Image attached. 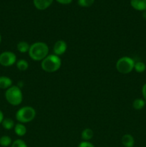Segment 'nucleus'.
I'll return each mask as SVG.
<instances>
[{"instance_id":"1","label":"nucleus","mask_w":146,"mask_h":147,"mask_svg":"<svg viewBox=\"0 0 146 147\" xmlns=\"http://www.w3.org/2000/svg\"><path fill=\"white\" fill-rule=\"evenodd\" d=\"M29 55L35 61H42L49 53V47L46 43L42 42H37L30 45L29 50Z\"/></svg>"},{"instance_id":"2","label":"nucleus","mask_w":146,"mask_h":147,"mask_svg":"<svg viewBox=\"0 0 146 147\" xmlns=\"http://www.w3.org/2000/svg\"><path fill=\"white\" fill-rule=\"evenodd\" d=\"M62 60L59 56L56 55H48L42 61L41 67L43 70L47 73H54L60 68Z\"/></svg>"},{"instance_id":"3","label":"nucleus","mask_w":146,"mask_h":147,"mask_svg":"<svg viewBox=\"0 0 146 147\" xmlns=\"http://www.w3.org/2000/svg\"><path fill=\"white\" fill-rule=\"evenodd\" d=\"M5 98L9 104L12 106H19L23 100V95L19 87L12 86L5 92Z\"/></svg>"},{"instance_id":"4","label":"nucleus","mask_w":146,"mask_h":147,"mask_svg":"<svg viewBox=\"0 0 146 147\" xmlns=\"http://www.w3.org/2000/svg\"><path fill=\"white\" fill-rule=\"evenodd\" d=\"M35 116L36 111L31 106H24L17 111L15 117L19 122L21 123H25L34 120Z\"/></svg>"},{"instance_id":"5","label":"nucleus","mask_w":146,"mask_h":147,"mask_svg":"<svg viewBox=\"0 0 146 147\" xmlns=\"http://www.w3.org/2000/svg\"><path fill=\"white\" fill-rule=\"evenodd\" d=\"M135 63L133 58L130 57H122L116 63V69L121 74H128L134 69Z\"/></svg>"},{"instance_id":"6","label":"nucleus","mask_w":146,"mask_h":147,"mask_svg":"<svg viewBox=\"0 0 146 147\" xmlns=\"http://www.w3.org/2000/svg\"><path fill=\"white\" fill-rule=\"evenodd\" d=\"M17 61V56L10 51L3 52L0 54V65L4 67H9L14 64Z\"/></svg>"},{"instance_id":"7","label":"nucleus","mask_w":146,"mask_h":147,"mask_svg":"<svg viewBox=\"0 0 146 147\" xmlns=\"http://www.w3.org/2000/svg\"><path fill=\"white\" fill-rule=\"evenodd\" d=\"M67 48V43L63 40H58L54 44V47H53V51H54V55L57 56L62 55L66 52Z\"/></svg>"},{"instance_id":"8","label":"nucleus","mask_w":146,"mask_h":147,"mask_svg":"<svg viewBox=\"0 0 146 147\" xmlns=\"http://www.w3.org/2000/svg\"><path fill=\"white\" fill-rule=\"evenodd\" d=\"M130 4L137 11H146V0H130Z\"/></svg>"},{"instance_id":"9","label":"nucleus","mask_w":146,"mask_h":147,"mask_svg":"<svg viewBox=\"0 0 146 147\" xmlns=\"http://www.w3.org/2000/svg\"><path fill=\"white\" fill-rule=\"evenodd\" d=\"M33 1L37 9L44 10L51 5L53 0H33Z\"/></svg>"},{"instance_id":"10","label":"nucleus","mask_w":146,"mask_h":147,"mask_svg":"<svg viewBox=\"0 0 146 147\" xmlns=\"http://www.w3.org/2000/svg\"><path fill=\"white\" fill-rule=\"evenodd\" d=\"M122 144L125 147H133L135 145V139L130 134H125L122 137Z\"/></svg>"},{"instance_id":"11","label":"nucleus","mask_w":146,"mask_h":147,"mask_svg":"<svg viewBox=\"0 0 146 147\" xmlns=\"http://www.w3.org/2000/svg\"><path fill=\"white\" fill-rule=\"evenodd\" d=\"M12 86V80L7 76H0V88L8 89Z\"/></svg>"},{"instance_id":"12","label":"nucleus","mask_w":146,"mask_h":147,"mask_svg":"<svg viewBox=\"0 0 146 147\" xmlns=\"http://www.w3.org/2000/svg\"><path fill=\"white\" fill-rule=\"evenodd\" d=\"M14 132L19 136H23L27 133V128L23 123H19L14 126Z\"/></svg>"},{"instance_id":"13","label":"nucleus","mask_w":146,"mask_h":147,"mask_svg":"<svg viewBox=\"0 0 146 147\" xmlns=\"http://www.w3.org/2000/svg\"><path fill=\"white\" fill-rule=\"evenodd\" d=\"M1 125H2L3 128L7 129V130H10V129H13L15 126L14 121L10 118H5V119H3Z\"/></svg>"},{"instance_id":"14","label":"nucleus","mask_w":146,"mask_h":147,"mask_svg":"<svg viewBox=\"0 0 146 147\" xmlns=\"http://www.w3.org/2000/svg\"><path fill=\"white\" fill-rule=\"evenodd\" d=\"M93 135H94V133H93L92 130L90 129H85L82 131V139L83 141H85V142H88L89 140L92 139Z\"/></svg>"},{"instance_id":"15","label":"nucleus","mask_w":146,"mask_h":147,"mask_svg":"<svg viewBox=\"0 0 146 147\" xmlns=\"http://www.w3.org/2000/svg\"><path fill=\"white\" fill-rule=\"evenodd\" d=\"M30 45L27 42L21 41L17 44V50L21 53H25L29 52Z\"/></svg>"},{"instance_id":"16","label":"nucleus","mask_w":146,"mask_h":147,"mask_svg":"<svg viewBox=\"0 0 146 147\" xmlns=\"http://www.w3.org/2000/svg\"><path fill=\"white\" fill-rule=\"evenodd\" d=\"M145 101L141 98L135 99L133 103V106L135 110H141L145 107Z\"/></svg>"},{"instance_id":"17","label":"nucleus","mask_w":146,"mask_h":147,"mask_svg":"<svg viewBox=\"0 0 146 147\" xmlns=\"http://www.w3.org/2000/svg\"><path fill=\"white\" fill-rule=\"evenodd\" d=\"M12 144L11 139L9 136H2L0 138V145L1 146L7 147Z\"/></svg>"},{"instance_id":"18","label":"nucleus","mask_w":146,"mask_h":147,"mask_svg":"<svg viewBox=\"0 0 146 147\" xmlns=\"http://www.w3.org/2000/svg\"><path fill=\"white\" fill-rule=\"evenodd\" d=\"M17 67L20 71H25L28 69L29 64L25 60H19L17 62Z\"/></svg>"},{"instance_id":"19","label":"nucleus","mask_w":146,"mask_h":147,"mask_svg":"<svg viewBox=\"0 0 146 147\" xmlns=\"http://www.w3.org/2000/svg\"><path fill=\"white\" fill-rule=\"evenodd\" d=\"M145 69L146 65L144 63H143V62H137V63H135L134 70H135L137 73H143V72L145 70Z\"/></svg>"},{"instance_id":"20","label":"nucleus","mask_w":146,"mask_h":147,"mask_svg":"<svg viewBox=\"0 0 146 147\" xmlns=\"http://www.w3.org/2000/svg\"><path fill=\"white\" fill-rule=\"evenodd\" d=\"M94 1V0H78L77 3L80 7H89L92 5Z\"/></svg>"},{"instance_id":"21","label":"nucleus","mask_w":146,"mask_h":147,"mask_svg":"<svg viewBox=\"0 0 146 147\" xmlns=\"http://www.w3.org/2000/svg\"><path fill=\"white\" fill-rule=\"evenodd\" d=\"M11 147H28L27 144L21 139H17L11 144Z\"/></svg>"},{"instance_id":"22","label":"nucleus","mask_w":146,"mask_h":147,"mask_svg":"<svg viewBox=\"0 0 146 147\" xmlns=\"http://www.w3.org/2000/svg\"><path fill=\"white\" fill-rule=\"evenodd\" d=\"M78 147H94V146L90 142L83 141V142H80V144L78 145Z\"/></svg>"},{"instance_id":"23","label":"nucleus","mask_w":146,"mask_h":147,"mask_svg":"<svg viewBox=\"0 0 146 147\" xmlns=\"http://www.w3.org/2000/svg\"><path fill=\"white\" fill-rule=\"evenodd\" d=\"M142 93H143V96L144 98L145 101L146 102V83L143 85V88H142Z\"/></svg>"},{"instance_id":"24","label":"nucleus","mask_w":146,"mask_h":147,"mask_svg":"<svg viewBox=\"0 0 146 147\" xmlns=\"http://www.w3.org/2000/svg\"><path fill=\"white\" fill-rule=\"evenodd\" d=\"M57 1H58L60 4H70V3L72 2V0H57Z\"/></svg>"},{"instance_id":"25","label":"nucleus","mask_w":146,"mask_h":147,"mask_svg":"<svg viewBox=\"0 0 146 147\" xmlns=\"http://www.w3.org/2000/svg\"><path fill=\"white\" fill-rule=\"evenodd\" d=\"M4 114H3L2 111H1V110H0V123H1V122H2L3 119H4Z\"/></svg>"},{"instance_id":"26","label":"nucleus","mask_w":146,"mask_h":147,"mask_svg":"<svg viewBox=\"0 0 146 147\" xmlns=\"http://www.w3.org/2000/svg\"><path fill=\"white\" fill-rule=\"evenodd\" d=\"M143 17H144V18L146 20V11H144V12H143Z\"/></svg>"},{"instance_id":"27","label":"nucleus","mask_w":146,"mask_h":147,"mask_svg":"<svg viewBox=\"0 0 146 147\" xmlns=\"http://www.w3.org/2000/svg\"><path fill=\"white\" fill-rule=\"evenodd\" d=\"M1 34H0V43H1Z\"/></svg>"}]
</instances>
